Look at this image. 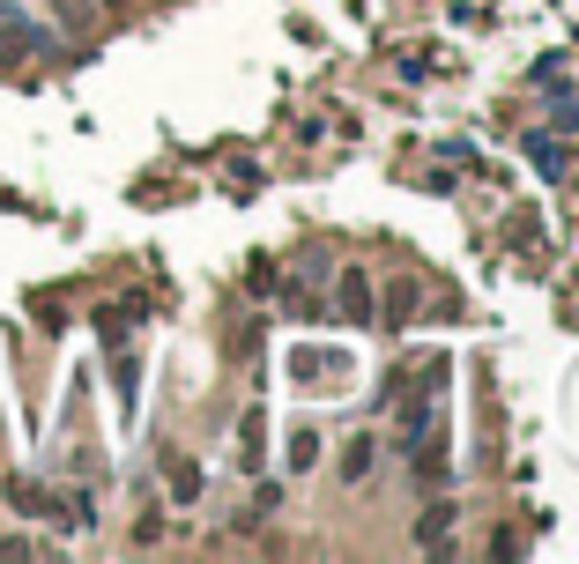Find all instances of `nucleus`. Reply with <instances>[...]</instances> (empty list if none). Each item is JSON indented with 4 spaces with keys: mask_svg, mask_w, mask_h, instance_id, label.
<instances>
[{
    "mask_svg": "<svg viewBox=\"0 0 579 564\" xmlns=\"http://www.w3.org/2000/svg\"><path fill=\"white\" fill-rule=\"evenodd\" d=\"M320 461V431H290V468H312Z\"/></svg>",
    "mask_w": 579,
    "mask_h": 564,
    "instance_id": "8",
    "label": "nucleus"
},
{
    "mask_svg": "<svg viewBox=\"0 0 579 564\" xmlns=\"http://www.w3.org/2000/svg\"><path fill=\"white\" fill-rule=\"evenodd\" d=\"M52 16L75 30V38H82V30H97V8H90V0H52Z\"/></svg>",
    "mask_w": 579,
    "mask_h": 564,
    "instance_id": "5",
    "label": "nucleus"
},
{
    "mask_svg": "<svg viewBox=\"0 0 579 564\" xmlns=\"http://www.w3.org/2000/svg\"><path fill=\"white\" fill-rule=\"evenodd\" d=\"M172 498H178V505L201 498V468H194V461H172Z\"/></svg>",
    "mask_w": 579,
    "mask_h": 564,
    "instance_id": "6",
    "label": "nucleus"
},
{
    "mask_svg": "<svg viewBox=\"0 0 579 564\" xmlns=\"http://www.w3.org/2000/svg\"><path fill=\"white\" fill-rule=\"evenodd\" d=\"M0 52H8V60H30V52H52V38L38 23H23V16L0 8Z\"/></svg>",
    "mask_w": 579,
    "mask_h": 564,
    "instance_id": "1",
    "label": "nucleus"
},
{
    "mask_svg": "<svg viewBox=\"0 0 579 564\" xmlns=\"http://www.w3.org/2000/svg\"><path fill=\"white\" fill-rule=\"evenodd\" d=\"M8 498H15V505H23V513H52V498L38 491V483H23V475H15V483H8Z\"/></svg>",
    "mask_w": 579,
    "mask_h": 564,
    "instance_id": "7",
    "label": "nucleus"
},
{
    "mask_svg": "<svg viewBox=\"0 0 579 564\" xmlns=\"http://www.w3.org/2000/svg\"><path fill=\"white\" fill-rule=\"evenodd\" d=\"M372 461H379V445L372 439H350V445H342V483H364Z\"/></svg>",
    "mask_w": 579,
    "mask_h": 564,
    "instance_id": "4",
    "label": "nucleus"
},
{
    "mask_svg": "<svg viewBox=\"0 0 579 564\" xmlns=\"http://www.w3.org/2000/svg\"><path fill=\"white\" fill-rule=\"evenodd\" d=\"M342 319H356V327H364V319H372V283H364V275H342Z\"/></svg>",
    "mask_w": 579,
    "mask_h": 564,
    "instance_id": "3",
    "label": "nucleus"
},
{
    "mask_svg": "<svg viewBox=\"0 0 579 564\" xmlns=\"http://www.w3.org/2000/svg\"><path fill=\"white\" fill-rule=\"evenodd\" d=\"M409 312H416V290H409V283H394V297H386V327H402Z\"/></svg>",
    "mask_w": 579,
    "mask_h": 564,
    "instance_id": "9",
    "label": "nucleus"
},
{
    "mask_svg": "<svg viewBox=\"0 0 579 564\" xmlns=\"http://www.w3.org/2000/svg\"><path fill=\"white\" fill-rule=\"evenodd\" d=\"M416 542H424V550H454V505H431V513L416 520Z\"/></svg>",
    "mask_w": 579,
    "mask_h": 564,
    "instance_id": "2",
    "label": "nucleus"
},
{
    "mask_svg": "<svg viewBox=\"0 0 579 564\" xmlns=\"http://www.w3.org/2000/svg\"><path fill=\"white\" fill-rule=\"evenodd\" d=\"M97 8H104V16H112V8H126V0H97Z\"/></svg>",
    "mask_w": 579,
    "mask_h": 564,
    "instance_id": "10",
    "label": "nucleus"
}]
</instances>
